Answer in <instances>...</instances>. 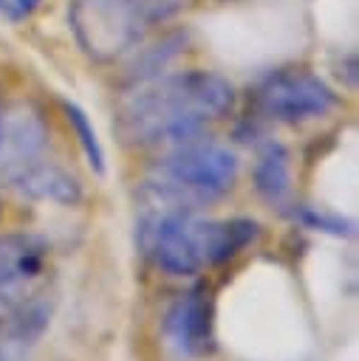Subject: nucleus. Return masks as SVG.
Returning a JSON list of instances; mask_svg holds the SVG:
<instances>
[{
    "mask_svg": "<svg viewBox=\"0 0 359 361\" xmlns=\"http://www.w3.org/2000/svg\"><path fill=\"white\" fill-rule=\"evenodd\" d=\"M6 183L23 197L51 200V203H59V206H73L82 197L79 180L68 169H62L51 161H42V158H37V161L14 169L11 175H6Z\"/></svg>",
    "mask_w": 359,
    "mask_h": 361,
    "instance_id": "6e6552de",
    "label": "nucleus"
},
{
    "mask_svg": "<svg viewBox=\"0 0 359 361\" xmlns=\"http://www.w3.org/2000/svg\"><path fill=\"white\" fill-rule=\"evenodd\" d=\"M0 127H3V110H0Z\"/></svg>",
    "mask_w": 359,
    "mask_h": 361,
    "instance_id": "dca6fc26",
    "label": "nucleus"
},
{
    "mask_svg": "<svg viewBox=\"0 0 359 361\" xmlns=\"http://www.w3.org/2000/svg\"><path fill=\"white\" fill-rule=\"evenodd\" d=\"M235 152L218 141L195 135L170 147V152L150 166L141 192L155 209L195 212L206 203L220 200L235 186Z\"/></svg>",
    "mask_w": 359,
    "mask_h": 361,
    "instance_id": "7ed1b4c3",
    "label": "nucleus"
},
{
    "mask_svg": "<svg viewBox=\"0 0 359 361\" xmlns=\"http://www.w3.org/2000/svg\"><path fill=\"white\" fill-rule=\"evenodd\" d=\"M11 3H14V6H17V11L25 17V14H28V11H34V8H37L42 0H11Z\"/></svg>",
    "mask_w": 359,
    "mask_h": 361,
    "instance_id": "2eb2a0df",
    "label": "nucleus"
},
{
    "mask_svg": "<svg viewBox=\"0 0 359 361\" xmlns=\"http://www.w3.org/2000/svg\"><path fill=\"white\" fill-rule=\"evenodd\" d=\"M184 6H187V0H136V11H139V20H141L144 28L167 23Z\"/></svg>",
    "mask_w": 359,
    "mask_h": 361,
    "instance_id": "ddd939ff",
    "label": "nucleus"
},
{
    "mask_svg": "<svg viewBox=\"0 0 359 361\" xmlns=\"http://www.w3.org/2000/svg\"><path fill=\"white\" fill-rule=\"evenodd\" d=\"M184 42H187V37L178 31V34H170V37H164V39H158L155 45H150L141 56H136V62H133V68H130V76H133V82H147V79H155L175 56H178V51L184 48Z\"/></svg>",
    "mask_w": 359,
    "mask_h": 361,
    "instance_id": "9b49d317",
    "label": "nucleus"
},
{
    "mask_svg": "<svg viewBox=\"0 0 359 361\" xmlns=\"http://www.w3.org/2000/svg\"><path fill=\"white\" fill-rule=\"evenodd\" d=\"M291 214L305 228L325 231V234H334V237H353V228H356L353 220H348L342 214H334V212H322L317 206H297Z\"/></svg>",
    "mask_w": 359,
    "mask_h": 361,
    "instance_id": "f8f14e48",
    "label": "nucleus"
},
{
    "mask_svg": "<svg viewBox=\"0 0 359 361\" xmlns=\"http://www.w3.org/2000/svg\"><path fill=\"white\" fill-rule=\"evenodd\" d=\"M235 107V87L212 71H184L139 82L122 99L116 130L133 147H175L201 135L209 121L226 118Z\"/></svg>",
    "mask_w": 359,
    "mask_h": 361,
    "instance_id": "f257e3e1",
    "label": "nucleus"
},
{
    "mask_svg": "<svg viewBox=\"0 0 359 361\" xmlns=\"http://www.w3.org/2000/svg\"><path fill=\"white\" fill-rule=\"evenodd\" d=\"M51 245L31 231L0 234V336L42 338L51 324L48 296Z\"/></svg>",
    "mask_w": 359,
    "mask_h": 361,
    "instance_id": "20e7f679",
    "label": "nucleus"
},
{
    "mask_svg": "<svg viewBox=\"0 0 359 361\" xmlns=\"http://www.w3.org/2000/svg\"><path fill=\"white\" fill-rule=\"evenodd\" d=\"M62 113H65V121L71 124V130H73V135H76V141H79V147H82V152H85L90 169H93L96 175H102V172H105V149H102V141H99V135H96L93 121L88 118V113H85L79 104L65 102V99H62Z\"/></svg>",
    "mask_w": 359,
    "mask_h": 361,
    "instance_id": "9d476101",
    "label": "nucleus"
},
{
    "mask_svg": "<svg viewBox=\"0 0 359 361\" xmlns=\"http://www.w3.org/2000/svg\"><path fill=\"white\" fill-rule=\"evenodd\" d=\"M336 104L339 96L325 79L311 71H274L260 82L254 93L257 116L280 124H302L311 118H322Z\"/></svg>",
    "mask_w": 359,
    "mask_h": 361,
    "instance_id": "39448f33",
    "label": "nucleus"
},
{
    "mask_svg": "<svg viewBox=\"0 0 359 361\" xmlns=\"http://www.w3.org/2000/svg\"><path fill=\"white\" fill-rule=\"evenodd\" d=\"M0 17H3V20H11V23L23 20V14L17 11V6H14L11 0H0Z\"/></svg>",
    "mask_w": 359,
    "mask_h": 361,
    "instance_id": "4468645a",
    "label": "nucleus"
},
{
    "mask_svg": "<svg viewBox=\"0 0 359 361\" xmlns=\"http://www.w3.org/2000/svg\"><path fill=\"white\" fill-rule=\"evenodd\" d=\"M164 338L181 358L206 355L215 347V299L206 282L184 290L161 319Z\"/></svg>",
    "mask_w": 359,
    "mask_h": 361,
    "instance_id": "423d86ee",
    "label": "nucleus"
},
{
    "mask_svg": "<svg viewBox=\"0 0 359 361\" xmlns=\"http://www.w3.org/2000/svg\"><path fill=\"white\" fill-rule=\"evenodd\" d=\"M48 144V130L42 116L31 104H17L3 113L0 127V152H3V178L14 169L37 161Z\"/></svg>",
    "mask_w": 359,
    "mask_h": 361,
    "instance_id": "0eeeda50",
    "label": "nucleus"
},
{
    "mask_svg": "<svg viewBox=\"0 0 359 361\" xmlns=\"http://www.w3.org/2000/svg\"><path fill=\"white\" fill-rule=\"evenodd\" d=\"M252 180H254L257 195L269 206H286L291 195V158L280 141H266L257 149Z\"/></svg>",
    "mask_w": 359,
    "mask_h": 361,
    "instance_id": "1a4fd4ad",
    "label": "nucleus"
},
{
    "mask_svg": "<svg viewBox=\"0 0 359 361\" xmlns=\"http://www.w3.org/2000/svg\"><path fill=\"white\" fill-rule=\"evenodd\" d=\"M260 226L249 217H198L187 209H153L139 223L141 254L172 276H192L237 257Z\"/></svg>",
    "mask_w": 359,
    "mask_h": 361,
    "instance_id": "f03ea898",
    "label": "nucleus"
}]
</instances>
